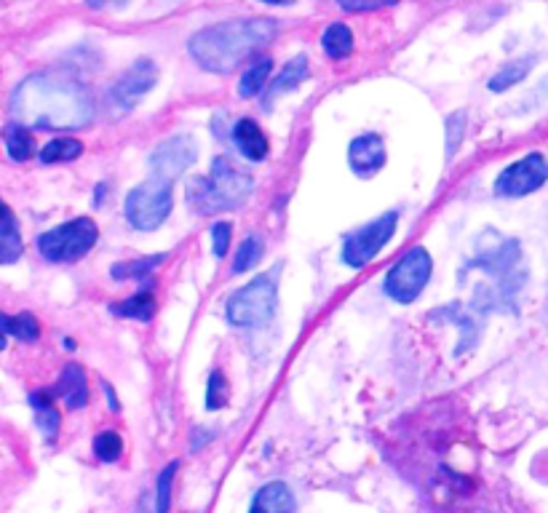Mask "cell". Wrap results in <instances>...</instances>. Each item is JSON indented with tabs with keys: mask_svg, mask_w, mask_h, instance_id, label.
<instances>
[{
	"mask_svg": "<svg viewBox=\"0 0 548 513\" xmlns=\"http://www.w3.org/2000/svg\"><path fill=\"white\" fill-rule=\"evenodd\" d=\"M11 115L27 129H86L94 121V102L73 75L38 73L11 94Z\"/></svg>",
	"mask_w": 548,
	"mask_h": 513,
	"instance_id": "6da1fadb",
	"label": "cell"
},
{
	"mask_svg": "<svg viewBox=\"0 0 548 513\" xmlns=\"http://www.w3.org/2000/svg\"><path fill=\"white\" fill-rule=\"evenodd\" d=\"M276 33L279 27L273 19H230L193 35L188 51L206 73L225 75L257 57Z\"/></svg>",
	"mask_w": 548,
	"mask_h": 513,
	"instance_id": "7a4b0ae2",
	"label": "cell"
},
{
	"mask_svg": "<svg viewBox=\"0 0 548 513\" xmlns=\"http://www.w3.org/2000/svg\"><path fill=\"white\" fill-rule=\"evenodd\" d=\"M468 268H479L490 278H495V286H476L471 305H474L479 313H490V310H514L516 294H519L524 278H527L519 241H514V238H498V233H495V246L484 249V246L479 244V254H476V260L468 262Z\"/></svg>",
	"mask_w": 548,
	"mask_h": 513,
	"instance_id": "3957f363",
	"label": "cell"
},
{
	"mask_svg": "<svg viewBox=\"0 0 548 513\" xmlns=\"http://www.w3.org/2000/svg\"><path fill=\"white\" fill-rule=\"evenodd\" d=\"M254 190V177L246 169L236 166L228 155L214 158L206 177H196L188 185V204L198 214L238 209L249 201Z\"/></svg>",
	"mask_w": 548,
	"mask_h": 513,
	"instance_id": "277c9868",
	"label": "cell"
},
{
	"mask_svg": "<svg viewBox=\"0 0 548 513\" xmlns=\"http://www.w3.org/2000/svg\"><path fill=\"white\" fill-rule=\"evenodd\" d=\"M279 265L241 286L228 300V321L233 326L268 324L279 305Z\"/></svg>",
	"mask_w": 548,
	"mask_h": 513,
	"instance_id": "5b68a950",
	"label": "cell"
},
{
	"mask_svg": "<svg viewBox=\"0 0 548 513\" xmlns=\"http://www.w3.org/2000/svg\"><path fill=\"white\" fill-rule=\"evenodd\" d=\"M172 204V182L150 177V180L137 185V188L126 196L123 212H126V220H129L131 228L150 233V230H156L164 225L166 217L172 214Z\"/></svg>",
	"mask_w": 548,
	"mask_h": 513,
	"instance_id": "8992f818",
	"label": "cell"
},
{
	"mask_svg": "<svg viewBox=\"0 0 548 513\" xmlns=\"http://www.w3.org/2000/svg\"><path fill=\"white\" fill-rule=\"evenodd\" d=\"M99 230L91 217H78L38 238V252L49 262H75L94 249Z\"/></svg>",
	"mask_w": 548,
	"mask_h": 513,
	"instance_id": "52a82bcc",
	"label": "cell"
},
{
	"mask_svg": "<svg viewBox=\"0 0 548 513\" xmlns=\"http://www.w3.org/2000/svg\"><path fill=\"white\" fill-rule=\"evenodd\" d=\"M431 270H434V260H431L428 249L415 246V249H409V252L388 270L383 292L388 294L393 302L409 305V302L418 300V294L426 289V284L431 281Z\"/></svg>",
	"mask_w": 548,
	"mask_h": 513,
	"instance_id": "ba28073f",
	"label": "cell"
},
{
	"mask_svg": "<svg viewBox=\"0 0 548 513\" xmlns=\"http://www.w3.org/2000/svg\"><path fill=\"white\" fill-rule=\"evenodd\" d=\"M396 225H399V212H385L375 222H369V225L359 228L356 233H351L343 244L345 265L356 270L369 265L380 254V249L391 241L393 233H396Z\"/></svg>",
	"mask_w": 548,
	"mask_h": 513,
	"instance_id": "9c48e42d",
	"label": "cell"
},
{
	"mask_svg": "<svg viewBox=\"0 0 548 513\" xmlns=\"http://www.w3.org/2000/svg\"><path fill=\"white\" fill-rule=\"evenodd\" d=\"M548 182V158L540 153L524 155L522 161L511 163L500 171L495 180V196L498 198H524L540 190Z\"/></svg>",
	"mask_w": 548,
	"mask_h": 513,
	"instance_id": "30bf717a",
	"label": "cell"
},
{
	"mask_svg": "<svg viewBox=\"0 0 548 513\" xmlns=\"http://www.w3.org/2000/svg\"><path fill=\"white\" fill-rule=\"evenodd\" d=\"M198 158L196 139L190 134H174V137L164 139L161 145L150 155V177L172 182L180 177L182 171H188Z\"/></svg>",
	"mask_w": 548,
	"mask_h": 513,
	"instance_id": "8fae6325",
	"label": "cell"
},
{
	"mask_svg": "<svg viewBox=\"0 0 548 513\" xmlns=\"http://www.w3.org/2000/svg\"><path fill=\"white\" fill-rule=\"evenodd\" d=\"M158 81V67L153 59H140L126 70V73L113 83L110 89V102L121 110H131L145 94H148Z\"/></svg>",
	"mask_w": 548,
	"mask_h": 513,
	"instance_id": "7c38bea8",
	"label": "cell"
},
{
	"mask_svg": "<svg viewBox=\"0 0 548 513\" xmlns=\"http://www.w3.org/2000/svg\"><path fill=\"white\" fill-rule=\"evenodd\" d=\"M348 163L359 177H372L385 166V139L375 131H367L348 147Z\"/></svg>",
	"mask_w": 548,
	"mask_h": 513,
	"instance_id": "4fadbf2b",
	"label": "cell"
},
{
	"mask_svg": "<svg viewBox=\"0 0 548 513\" xmlns=\"http://www.w3.org/2000/svg\"><path fill=\"white\" fill-rule=\"evenodd\" d=\"M230 137H233V145L238 147V153L249 158V161H265L268 158V137L262 134V129L252 118L236 121Z\"/></svg>",
	"mask_w": 548,
	"mask_h": 513,
	"instance_id": "5bb4252c",
	"label": "cell"
},
{
	"mask_svg": "<svg viewBox=\"0 0 548 513\" xmlns=\"http://www.w3.org/2000/svg\"><path fill=\"white\" fill-rule=\"evenodd\" d=\"M51 396H59V399H65V404L70 409L86 407V401H89V385H86V372H83L78 364H67L65 372L59 375V383L54 385Z\"/></svg>",
	"mask_w": 548,
	"mask_h": 513,
	"instance_id": "9a60e30c",
	"label": "cell"
},
{
	"mask_svg": "<svg viewBox=\"0 0 548 513\" xmlns=\"http://www.w3.org/2000/svg\"><path fill=\"white\" fill-rule=\"evenodd\" d=\"M249 513H295V495L287 484L270 481L254 495Z\"/></svg>",
	"mask_w": 548,
	"mask_h": 513,
	"instance_id": "2e32d148",
	"label": "cell"
},
{
	"mask_svg": "<svg viewBox=\"0 0 548 513\" xmlns=\"http://www.w3.org/2000/svg\"><path fill=\"white\" fill-rule=\"evenodd\" d=\"M308 75H311V70H308V59L305 57H295L292 62H287L284 70L279 73V78H276L273 86L268 89L265 105H270L276 97H284V94H289V91H295L297 86L308 78Z\"/></svg>",
	"mask_w": 548,
	"mask_h": 513,
	"instance_id": "e0dca14e",
	"label": "cell"
},
{
	"mask_svg": "<svg viewBox=\"0 0 548 513\" xmlns=\"http://www.w3.org/2000/svg\"><path fill=\"white\" fill-rule=\"evenodd\" d=\"M22 257V230L11 209L3 212V228H0V262L3 265H14Z\"/></svg>",
	"mask_w": 548,
	"mask_h": 513,
	"instance_id": "ac0fdd59",
	"label": "cell"
},
{
	"mask_svg": "<svg viewBox=\"0 0 548 513\" xmlns=\"http://www.w3.org/2000/svg\"><path fill=\"white\" fill-rule=\"evenodd\" d=\"M3 142H6V150H9V155L14 161H30L35 155L33 134H30V129L22 126V123H11V126H6V131H3Z\"/></svg>",
	"mask_w": 548,
	"mask_h": 513,
	"instance_id": "d6986e66",
	"label": "cell"
},
{
	"mask_svg": "<svg viewBox=\"0 0 548 513\" xmlns=\"http://www.w3.org/2000/svg\"><path fill=\"white\" fill-rule=\"evenodd\" d=\"M532 65H535V57H522V59H514V62H508V65L503 67L498 75H492L490 83H487V89L495 91V94H500V91H508L511 86L522 83L524 78L530 75Z\"/></svg>",
	"mask_w": 548,
	"mask_h": 513,
	"instance_id": "ffe728a7",
	"label": "cell"
},
{
	"mask_svg": "<svg viewBox=\"0 0 548 513\" xmlns=\"http://www.w3.org/2000/svg\"><path fill=\"white\" fill-rule=\"evenodd\" d=\"M270 65H273V62H270L268 57L254 59L252 65L246 67V73L241 75V83H238V94H241L244 99L257 97V94L265 89V83H268Z\"/></svg>",
	"mask_w": 548,
	"mask_h": 513,
	"instance_id": "44dd1931",
	"label": "cell"
},
{
	"mask_svg": "<svg viewBox=\"0 0 548 513\" xmlns=\"http://www.w3.org/2000/svg\"><path fill=\"white\" fill-rule=\"evenodd\" d=\"M83 142L73 137H59L41 150V163H67L81 158Z\"/></svg>",
	"mask_w": 548,
	"mask_h": 513,
	"instance_id": "7402d4cb",
	"label": "cell"
},
{
	"mask_svg": "<svg viewBox=\"0 0 548 513\" xmlns=\"http://www.w3.org/2000/svg\"><path fill=\"white\" fill-rule=\"evenodd\" d=\"M30 401H33L35 412H38V428H41L43 439L54 441L57 439L62 417H59L57 409L51 407L49 396H43V393H33V396H30Z\"/></svg>",
	"mask_w": 548,
	"mask_h": 513,
	"instance_id": "603a6c76",
	"label": "cell"
},
{
	"mask_svg": "<svg viewBox=\"0 0 548 513\" xmlns=\"http://www.w3.org/2000/svg\"><path fill=\"white\" fill-rule=\"evenodd\" d=\"M321 46H324V51H327L332 59H345L353 51L351 30L345 25H340V22H337V25H329L324 38H321Z\"/></svg>",
	"mask_w": 548,
	"mask_h": 513,
	"instance_id": "cb8c5ba5",
	"label": "cell"
},
{
	"mask_svg": "<svg viewBox=\"0 0 548 513\" xmlns=\"http://www.w3.org/2000/svg\"><path fill=\"white\" fill-rule=\"evenodd\" d=\"M113 313L126 318H137V321L145 324L156 313V297L150 292H140L137 297H131V300H123L121 305H113Z\"/></svg>",
	"mask_w": 548,
	"mask_h": 513,
	"instance_id": "d4e9b609",
	"label": "cell"
},
{
	"mask_svg": "<svg viewBox=\"0 0 548 513\" xmlns=\"http://www.w3.org/2000/svg\"><path fill=\"white\" fill-rule=\"evenodd\" d=\"M436 316H447V321H452V324H458L460 329H463V334H460V345H458V356L460 353H466L468 348H474V342H476V329L474 324H471V318L463 313V308L460 305H450V308H442V310H436Z\"/></svg>",
	"mask_w": 548,
	"mask_h": 513,
	"instance_id": "484cf974",
	"label": "cell"
},
{
	"mask_svg": "<svg viewBox=\"0 0 548 513\" xmlns=\"http://www.w3.org/2000/svg\"><path fill=\"white\" fill-rule=\"evenodd\" d=\"M3 329L9 334H14L17 340L22 342H35L38 334H41V324L33 313H19V316H3Z\"/></svg>",
	"mask_w": 548,
	"mask_h": 513,
	"instance_id": "4316f807",
	"label": "cell"
},
{
	"mask_svg": "<svg viewBox=\"0 0 548 513\" xmlns=\"http://www.w3.org/2000/svg\"><path fill=\"white\" fill-rule=\"evenodd\" d=\"M166 260V254H153V257H142V260L123 262V265H115L113 278L115 281H126V278H148V273L161 265Z\"/></svg>",
	"mask_w": 548,
	"mask_h": 513,
	"instance_id": "83f0119b",
	"label": "cell"
},
{
	"mask_svg": "<svg viewBox=\"0 0 548 513\" xmlns=\"http://www.w3.org/2000/svg\"><path fill=\"white\" fill-rule=\"evenodd\" d=\"M94 455L102 463H118L123 455V439L115 431H102L94 439Z\"/></svg>",
	"mask_w": 548,
	"mask_h": 513,
	"instance_id": "f1b7e54d",
	"label": "cell"
},
{
	"mask_svg": "<svg viewBox=\"0 0 548 513\" xmlns=\"http://www.w3.org/2000/svg\"><path fill=\"white\" fill-rule=\"evenodd\" d=\"M262 257V238L260 236H249L244 244L238 246L236 262H233V273H246L252 270Z\"/></svg>",
	"mask_w": 548,
	"mask_h": 513,
	"instance_id": "f546056e",
	"label": "cell"
},
{
	"mask_svg": "<svg viewBox=\"0 0 548 513\" xmlns=\"http://www.w3.org/2000/svg\"><path fill=\"white\" fill-rule=\"evenodd\" d=\"M463 137H466V113L460 110V113H452L450 118H447V142H444V147H447V161L455 158Z\"/></svg>",
	"mask_w": 548,
	"mask_h": 513,
	"instance_id": "4dcf8cb0",
	"label": "cell"
},
{
	"mask_svg": "<svg viewBox=\"0 0 548 513\" xmlns=\"http://www.w3.org/2000/svg\"><path fill=\"white\" fill-rule=\"evenodd\" d=\"M180 463L174 460L172 465H166L161 476H158V495H156V513H169L172 508V481L174 473H177Z\"/></svg>",
	"mask_w": 548,
	"mask_h": 513,
	"instance_id": "1f68e13d",
	"label": "cell"
},
{
	"mask_svg": "<svg viewBox=\"0 0 548 513\" xmlns=\"http://www.w3.org/2000/svg\"><path fill=\"white\" fill-rule=\"evenodd\" d=\"M228 380H225V375L222 372H212V377H209V388H206V409H222L225 404H228Z\"/></svg>",
	"mask_w": 548,
	"mask_h": 513,
	"instance_id": "d6a6232c",
	"label": "cell"
},
{
	"mask_svg": "<svg viewBox=\"0 0 548 513\" xmlns=\"http://www.w3.org/2000/svg\"><path fill=\"white\" fill-rule=\"evenodd\" d=\"M230 233H233V228H230V222H217L212 228V249H214V257H225L230 249Z\"/></svg>",
	"mask_w": 548,
	"mask_h": 513,
	"instance_id": "836d02e7",
	"label": "cell"
},
{
	"mask_svg": "<svg viewBox=\"0 0 548 513\" xmlns=\"http://www.w3.org/2000/svg\"><path fill=\"white\" fill-rule=\"evenodd\" d=\"M340 9L351 11V14H359V11H377L385 9V6H393L396 0H337Z\"/></svg>",
	"mask_w": 548,
	"mask_h": 513,
	"instance_id": "e575fe53",
	"label": "cell"
},
{
	"mask_svg": "<svg viewBox=\"0 0 548 513\" xmlns=\"http://www.w3.org/2000/svg\"><path fill=\"white\" fill-rule=\"evenodd\" d=\"M91 9H121V6H126V0H86Z\"/></svg>",
	"mask_w": 548,
	"mask_h": 513,
	"instance_id": "d590c367",
	"label": "cell"
},
{
	"mask_svg": "<svg viewBox=\"0 0 548 513\" xmlns=\"http://www.w3.org/2000/svg\"><path fill=\"white\" fill-rule=\"evenodd\" d=\"M102 391H105V396H107V399H110V409H113V412H118V399H115L113 385L102 383Z\"/></svg>",
	"mask_w": 548,
	"mask_h": 513,
	"instance_id": "8d00e7d4",
	"label": "cell"
},
{
	"mask_svg": "<svg viewBox=\"0 0 548 513\" xmlns=\"http://www.w3.org/2000/svg\"><path fill=\"white\" fill-rule=\"evenodd\" d=\"M262 3H268V6H289V3H295V0H262Z\"/></svg>",
	"mask_w": 548,
	"mask_h": 513,
	"instance_id": "74e56055",
	"label": "cell"
}]
</instances>
